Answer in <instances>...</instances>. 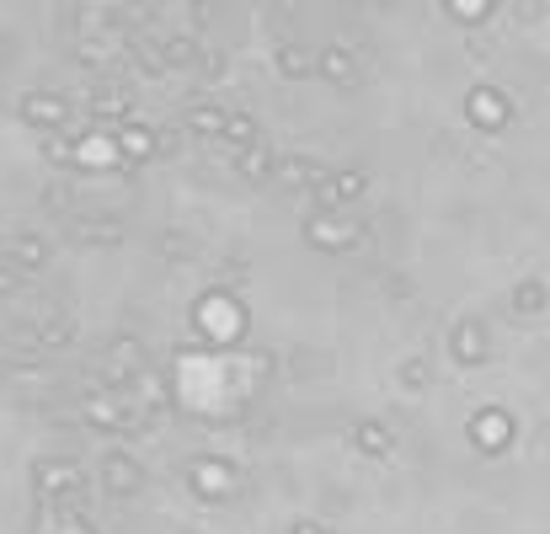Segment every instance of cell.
I'll return each mask as SVG.
<instances>
[{
	"instance_id": "8fae6325",
	"label": "cell",
	"mask_w": 550,
	"mask_h": 534,
	"mask_svg": "<svg viewBox=\"0 0 550 534\" xmlns=\"http://www.w3.org/2000/svg\"><path fill=\"white\" fill-rule=\"evenodd\" d=\"M449 353H454V364H465V369H476L492 358V342H486V326L481 321H460L449 332Z\"/></svg>"
},
{
	"instance_id": "5bb4252c",
	"label": "cell",
	"mask_w": 550,
	"mask_h": 534,
	"mask_svg": "<svg viewBox=\"0 0 550 534\" xmlns=\"http://www.w3.org/2000/svg\"><path fill=\"white\" fill-rule=\"evenodd\" d=\"M27 342H38V348H70L75 321L65 316V310H43V316L33 321V332H27Z\"/></svg>"
},
{
	"instance_id": "603a6c76",
	"label": "cell",
	"mask_w": 550,
	"mask_h": 534,
	"mask_svg": "<svg viewBox=\"0 0 550 534\" xmlns=\"http://www.w3.org/2000/svg\"><path fill=\"white\" fill-rule=\"evenodd\" d=\"M251 139H262V134H257V118H251V113H235V107H225V129H219L214 145H235V150H241V145H251Z\"/></svg>"
},
{
	"instance_id": "d6a6232c",
	"label": "cell",
	"mask_w": 550,
	"mask_h": 534,
	"mask_svg": "<svg viewBox=\"0 0 550 534\" xmlns=\"http://www.w3.org/2000/svg\"><path fill=\"white\" fill-rule=\"evenodd\" d=\"M70 534H91V529H86V524H70Z\"/></svg>"
},
{
	"instance_id": "ffe728a7",
	"label": "cell",
	"mask_w": 550,
	"mask_h": 534,
	"mask_svg": "<svg viewBox=\"0 0 550 534\" xmlns=\"http://www.w3.org/2000/svg\"><path fill=\"white\" fill-rule=\"evenodd\" d=\"M390 444H396V433H390L385 422H369V417L353 422V449H358V454H369V460H385Z\"/></svg>"
},
{
	"instance_id": "9c48e42d",
	"label": "cell",
	"mask_w": 550,
	"mask_h": 534,
	"mask_svg": "<svg viewBox=\"0 0 550 534\" xmlns=\"http://www.w3.org/2000/svg\"><path fill=\"white\" fill-rule=\"evenodd\" d=\"M187 481H193L198 497H214V502L235 497V486H241V476H235L230 460H198L193 470H187Z\"/></svg>"
},
{
	"instance_id": "1f68e13d",
	"label": "cell",
	"mask_w": 550,
	"mask_h": 534,
	"mask_svg": "<svg viewBox=\"0 0 550 534\" xmlns=\"http://www.w3.org/2000/svg\"><path fill=\"white\" fill-rule=\"evenodd\" d=\"M289 534H321V524H310V518H305V524H294Z\"/></svg>"
},
{
	"instance_id": "4316f807",
	"label": "cell",
	"mask_w": 550,
	"mask_h": 534,
	"mask_svg": "<svg viewBox=\"0 0 550 534\" xmlns=\"http://www.w3.org/2000/svg\"><path fill=\"white\" fill-rule=\"evenodd\" d=\"M155 155H182V129H177V123L155 129Z\"/></svg>"
},
{
	"instance_id": "83f0119b",
	"label": "cell",
	"mask_w": 550,
	"mask_h": 534,
	"mask_svg": "<svg viewBox=\"0 0 550 534\" xmlns=\"http://www.w3.org/2000/svg\"><path fill=\"white\" fill-rule=\"evenodd\" d=\"M43 155H49L54 166H70V161H81V155L70 150V139H59V134H49V145H43Z\"/></svg>"
},
{
	"instance_id": "e0dca14e",
	"label": "cell",
	"mask_w": 550,
	"mask_h": 534,
	"mask_svg": "<svg viewBox=\"0 0 550 534\" xmlns=\"http://www.w3.org/2000/svg\"><path fill=\"white\" fill-rule=\"evenodd\" d=\"M129 107H134V91L129 86H118V81H107L91 91V113L97 118H118V123H129Z\"/></svg>"
},
{
	"instance_id": "ac0fdd59",
	"label": "cell",
	"mask_w": 550,
	"mask_h": 534,
	"mask_svg": "<svg viewBox=\"0 0 550 534\" xmlns=\"http://www.w3.org/2000/svg\"><path fill=\"white\" fill-rule=\"evenodd\" d=\"M273 161H278V155L267 150L262 139H251V145L235 150V171H241L246 182H267V177H273Z\"/></svg>"
},
{
	"instance_id": "d4e9b609",
	"label": "cell",
	"mask_w": 550,
	"mask_h": 534,
	"mask_svg": "<svg viewBox=\"0 0 550 534\" xmlns=\"http://www.w3.org/2000/svg\"><path fill=\"white\" fill-rule=\"evenodd\" d=\"M155 251H161V257H193V241H187L182 230H166V235H155Z\"/></svg>"
},
{
	"instance_id": "d6986e66",
	"label": "cell",
	"mask_w": 550,
	"mask_h": 534,
	"mask_svg": "<svg viewBox=\"0 0 550 534\" xmlns=\"http://www.w3.org/2000/svg\"><path fill=\"white\" fill-rule=\"evenodd\" d=\"M182 129L198 134V139H219V129H225V102H193L187 118H182Z\"/></svg>"
},
{
	"instance_id": "52a82bcc",
	"label": "cell",
	"mask_w": 550,
	"mask_h": 534,
	"mask_svg": "<svg viewBox=\"0 0 550 534\" xmlns=\"http://www.w3.org/2000/svg\"><path fill=\"white\" fill-rule=\"evenodd\" d=\"M310 193H316L321 209H348V203L369 193V177L364 171H326L321 182H310Z\"/></svg>"
},
{
	"instance_id": "ba28073f",
	"label": "cell",
	"mask_w": 550,
	"mask_h": 534,
	"mask_svg": "<svg viewBox=\"0 0 550 534\" xmlns=\"http://www.w3.org/2000/svg\"><path fill=\"white\" fill-rule=\"evenodd\" d=\"M102 486H107L118 502H129V497L145 492V465H139L134 454H123V449L107 454V460H102Z\"/></svg>"
},
{
	"instance_id": "2e32d148",
	"label": "cell",
	"mask_w": 550,
	"mask_h": 534,
	"mask_svg": "<svg viewBox=\"0 0 550 534\" xmlns=\"http://www.w3.org/2000/svg\"><path fill=\"white\" fill-rule=\"evenodd\" d=\"M321 177H326V166H321V161H305V155H284V161H273V177H267V182L310 187V182H321Z\"/></svg>"
},
{
	"instance_id": "f546056e",
	"label": "cell",
	"mask_w": 550,
	"mask_h": 534,
	"mask_svg": "<svg viewBox=\"0 0 550 534\" xmlns=\"http://www.w3.org/2000/svg\"><path fill=\"white\" fill-rule=\"evenodd\" d=\"M43 203H49L54 214H70V193H65V187H59V182L49 187V193H43Z\"/></svg>"
},
{
	"instance_id": "6da1fadb",
	"label": "cell",
	"mask_w": 550,
	"mask_h": 534,
	"mask_svg": "<svg viewBox=\"0 0 550 534\" xmlns=\"http://www.w3.org/2000/svg\"><path fill=\"white\" fill-rule=\"evenodd\" d=\"M33 481H38V492L49 508L59 513H75V508H86V497H91V481L81 476V465H70V460H43L33 470Z\"/></svg>"
},
{
	"instance_id": "cb8c5ba5",
	"label": "cell",
	"mask_w": 550,
	"mask_h": 534,
	"mask_svg": "<svg viewBox=\"0 0 550 534\" xmlns=\"http://www.w3.org/2000/svg\"><path fill=\"white\" fill-rule=\"evenodd\" d=\"M513 310H518V316H545V284H540V278H524V284H518L513 289Z\"/></svg>"
},
{
	"instance_id": "4fadbf2b",
	"label": "cell",
	"mask_w": 550,
	"mask_h": 534,
	"mask_svg": "<svg viewBox=\"0 0 550 534\" xmlns=\"http://www.w3.org/2000/svg\"><path fill=\"white\" fill-rule=\"evenodd\" d=\"M107 374L129 385L134 374H145V342L139 337H113L107 342Z\"/></svg>"
},
{
	"instance_id": "7402d4cb",
	"label": "cell",
	"mask_w": 550,
	"mask_h": 534,
	"mask_svg": "<svg viewBox=\"0 0 550 534\" xmlns=\"http://www.w3.org/2000/svg\"><path fill=\"white\" fill-rule=\"evenodd\" d=\"M278 75L284 81H305V75H316V54L305 49V43H278Z\"/></svg>"
},
{
	"instance_id": "8992f818",
	"label": "cell",
	"mask_w": 550,
	"mask_h": 534,
	"mask_svg": "<svg viewBox=\"0 0 550 534\" xmlns=\"http://www.w3.org/2000/svg\"><path fill=\"white\" fill-rule=\"evenodd\" d=\"M22 118L33 123V129L59 134V129H65V123L75 118V102L59 97V91H27V97H22Z\"/></svg>"
},
{
	"instance_id": "7c38bea8",
	"label": "cell",
	"mask_w": 550,
	"mask_h": 534,
	"mask_svg": "<svg viewBox=\"0 0 550 534\" xmlns=\"http://www.w3.org/2000/svg\"><path fill=\"white\" fill-rule=\"evenodd\" d=\"M316 75H321V81H332V86H358V81H364V65H358L353 49L332 43V49L316 54Z\"/></svg>"
},
{
	"instance_id": "7a4b0ae2",
	"label": "cell",
	"mask_w": 550,
	"mask_h": 534,
	"mask_svg": "<svg viewBox=\"0 0 550 534\" xmlns=\"http://www.w3.org/2000/svg\"><path fill=\"white\" fill-rule=\"evenodd\" d=\"M305 241L321 246V251H353L358 241H364V225L348 219V214H337V209H321V214L305 219Z\"/></svg>"
},
{
	"instance_id": "4dcf8cb0",
	"label": "cell",
	"mask_w": 550,
	"mask_h": 534,
	"mask_svg": "<svg viewBox=\"0 0 550 534\" xmlns=\"http://www.w3.org/2000/svg\"><path fill=\"white\" fill-rule=\"evenodd\" d=\"M22 289V273L11 262H0V294H17Z\"/></svg>"
},
{
	"instance_id": "f1b7e54d",
	"label": "cell",
	"mask_w": 550,
	"mask_h": 534,
	"mask_svg": "<svg viewBox=\"0 0 550 534\" xmlns=\"http://www.w3.org/2000/svg\"><path fill=\"white\" fill-rule=\"evenodd\" d=\"M540 11H545L540 0H518V6H513V22H518V27H534V22H540Z\"/></svg>"
},
{
	"instance_id": "44dd1931",
	"label": "cell",
	"mask_w": 550,
	"mask_h": 534,
	"mask_svg": "<svg viewBox=\"0 0 550 534\" xmlns=\"http://www.w3.org/2000/svg\"><path fill=\"white\" fill-rule=\"evenodd\" d=\"M161 43V59H166V70H193L198 65V54H203V43L193 33H171V38H155Z\"/></svg>"
},
{
	"instance_id": "277c9868",
	"label": "cell",
	"mask_w": 550,
	"mask_h": 534,
	"mask_svg": "<svg viewBox=\"0 0 550 534\" xmlns=\"http://www.w3.org/2000/svg\"><path fill=\"white\" fill-rule=\"evenodd\" d=\"M465 118L476 123L481 134H497V129H508L513 107H508V97H502L497 86H470L465 91Z\"/></svg>"
},
{
	"instance_id": "9a60e30c",
	"label": "cell",
	"mask_w": 550,
	"mask_h": 534,
	"mask_svg": "<svg viewBox=\"0 0 550 534\" xmlns=\"http://www.w3.org/2000/svg\"><path fill=\"white\" fill-rule=\"evenodd\" d=\"M118 161H129V166L155 161V129H139V123H118Z\"/></svg>"
},
{
	"instance_id": "3957f363",
	"label": "cell",
	"mask_w": 550,
	"mask_h": 534,
	"mask_svg": "<svg viewBox=\"0 0 550 534\" xmlns=\"http://www.w3.org/2000/svg\"><path fill=\"white\" fill-rule=\"evenodd\" d=\"M49 257H54V246L38 230H6V241H0V262H11L17 273H38Z\"/></svg>"
},
{
	"instance_id": "30bf717a",
	"label": "cell",
	"mask_w": 550,
	"mask_h": 534,
	"mask_svg": "<svg viewBox=\"0 0 550 534\" xmlns=\"http://www.w3.org/2000/svg\"><path fill=\"white\" fill-rule=\"evenodd\" d=\"M470 444H476L481 454H502L513 444V417L497 412V406H486V412L470 417Z\"/></svg>"
},
{
	"instance_id": "5b68a950",
	"label": "cell",
	"mask_w": 550,
	"mask_h": 534,
	"mask_svg": "<svg viewBox=\"0 0 550 534\" xmlns=\"http://www.w3.org/2000/svg\"><path fill=\"white\" fill-rule=\"evenodd\" d=\"M65 235H70L75 246H97V251H113V246H123V241H129L123 219H113V214H75Z\"/></svg>"
},
{
	"instance_id": "484cf974",
	"label": "cell",
	"mask_w": 550,
	"mask_h": 534,
	"mask_svg": "<svg viewBox=\"0 0 550 534\" xmlns=\"http://www.w3.org/2000/svg\"><path fill=\"white\" fill-rule=\"evenodd\" d=\"M401 385H406V390H422V385H428V358H406V364H401Z\"/></svg>"
}]
</instances>
